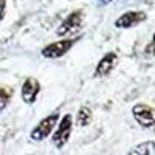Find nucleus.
Returning a JSON list of instances; mask_svg holds the SVG:
<instances>
[{
    "mask_svg": "<svg viewBox=\"0 0 155 155\" xmlns=\"http://www.w3.org/2000/svg\"><path fill=\"white\" fill-rule=\"evenodd\" d=\"M71 129H73V118H71V115H65L62 118V121L59 123L58 130L53 135V143L58 149H62L67 144L70 134H71Z\"/></svg>",
    "mask_w": 155,
    "mask_h": 155,
    "instance_id": "1",
    "label": "nucleus"
},
{
    "mask_svg": "<svg viewBox=\"0 0 155 155\" xmlns=\"http://www.w3.org/2000/svg\"><path fill=\"white\" fill-rule=\"evenodd\" d=\"M58 120H59V115L58 113H53L51 116H47L44 118L41 123H39L31 132V138L34 141H41V140H45L47 137H50V134L53 132V129L56 127L58 124Z\"/></svg>",
    "mask_w": 155,
    "mask_h": 155,
    "instance_id": "2",
    "label": "nucleus"
},
{
    "mask_svg": "<svg viewBox=\"0 0 155 155\" xmlns=\"http://www.w3.org/2000/svg\"><path fill=\"white\" fill-rule=\"evenodd\" d=\"M82 11L78 9V11H73L71 14L61 23V27L56 30L58 36H68V34H74L78 30L82 27Z\"/></svg>",
    "mask_w": 155,
    "mask_h": 155,
    "instance_id": "3",
    "label": "nucleus"
},
{
    "mask_svg": "<svg viewBox=\"0 0 155 155\" xmlns=\"http://www.w3.org/2000/svg\"><path fill=\"white\" fill-rule=\"evenodd\" d=\"M73 45H74V39H64V41H59V42H53L42 50V56L48 58V59L61 58V56L65 54Z\"/></svg>",
    "mask_w": 155,
    "mask_h": 155,
    "instance_id": "4",
    "label": "nucleus"
},
{
    "mask_svg": "<svg viewBox=\"0 0 155 155\" xmlns=\"http://www.w3.org/2000/svg\"><path fill=\"white\" fill-rule=\"evenodd\" d=\"M132 113H134V118L137 120V123L141 126V127H146V129H150L153 127V109L146 106V104H137L134 109H132Z\"/></svg>",
    "mask_w": 155,
    "mask_h": 155,
    "instance_id": "5",
    "label": "nucleus"
},
{
    "mask_svg": "<svg viewBox=\"0 0 155 155\" xmlns=\"http://www.w3.org/2000/svg\"><path fill=\"white\" fill-rule=\"evenodd\" d=\"M146 20V14L143 11H127L123 16H120L115 22L116 28H132L135 25H140Z\"/></svg>",
    "mask_w": 155,
    "mask_h": 155,
    "instance_id": "6",
    "label": "nucleus"
},
{
    "mask_svg": "<svg viewBox=\"0 0 155 155\" xmlns=\"http://www.w3.org/2000/svg\"><path fill=\"white\" fill-rule=\"evenodd\" d=\"M39 92H41V84L36 79H33V78H30L22 85V99L25 102H28V104H33L39 95Z\"/></svg>",
    "mask_w": 155,
    "mask_h": 155,
    "instance_id": "7",
    "label": "nucleus"
},
{
    "mask_svg": "<svg viewBox=\"0 0 155 155\" xmlns=\"http://www.w3.org/2000/svg\"><path fill=\"white\" fill-rule=\"evenodd\" d=\"M116 62H118V56L115 53H107L104 54L99 61V64L96 65V70H95V76H107L115 67H116Z\"/></svg>",
    "mask_w": 155,
    "mask_h": 155,
    "instance_id": "8",
    "label": "nucleus"
},
{
    "mask_svg": "<svg viewBox=\"0 0 155 155\" xmlns=\"http://www.w3.org/2000/svg\"><path fill=\"white\" fill-rule=\"evenodd\" d=\"M130 155H153L155 153V144L153 141H146L138 146H135L132 150H129Z\"/></svg>",
    "mask_w": 155,
    "mask_h": 155,
    "instance_id": "9",
    "label": "nucleus"
},
{
    "mask_svg": "<svg viewBox=\"0 0 155 155\" xmlns=\"http://www.w3.org/2000/svg\"><path fill=\"white\" fill-rule=\"evenodd\" d=\"M90 121H92V112H90V109H87V107H82L79 112H78V116H76L78 126L84 127V126H87Z\"/></svg>",
    "mask_w": 155,
    "mask_h": 155,
    "instance_id": "10",
    "label": "nucleus"
},
{
    "mask_svg": "<svg viewBox=\"0 0 155 155\" xmlns=\"http://www.w3.org/2000/svg\"><path fill=\"white\" fill-rule=\"evenodd\" d=\"M9 102V92L5 88H0V112H3Z\"/></svg>",
    "mask_w": 155,
    "mask_h": 155,
    "instance_id": "11",
    "label": "nucleus"
},
{
    "mask_svg": "<svg viewBox=\"0 0 155 155\" xmlns=\"http://www.w3.org/2000/svg\"><path fill=\"white\" fill-rule=\"evenodd\" d=\"M5 6H6V0H0V20L3 19V12H5Z\"/></svg>",
    "mask_w": 155,
    "mask_h": 155,
    "instance_id": "12",
    "label": "nucleus"
},
{
    "mask_svg": "<svg viewBox=\"0 0 155 155\" xmlns=\"http://www.w3.org/2000/svg\"><path fill=\"white\" fill-rule=\"evenodd\" d=\"M113 0H99V5L101 6H106V5H109V3H112Z\"/></svg>",
    "mask_w": 155,
    "mask_h": 155,
    "instance_id": "13",
    "label": "nucleus"
}]
</instances>
